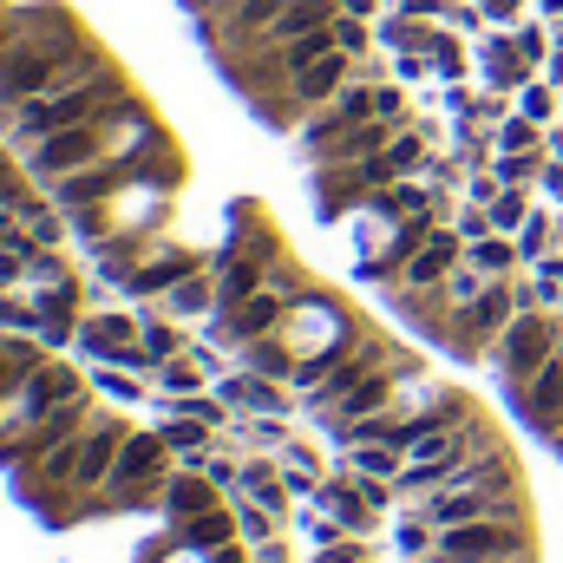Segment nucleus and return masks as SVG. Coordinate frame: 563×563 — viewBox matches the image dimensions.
Masks as SVG:
<instances>
[{
    "instance_id": "20e7f679",
    "label": "nucleus",
    "mask_w": 563,
    "mask_h": 563,
    "mask_svg": "<svg viewBox=\"0 0 563 563\" xmlns=\"http://www.w3.org/2000/svg\"><path fill=\"white\" fill-rule=\"evenodd\" d=\"M132 432H139V426L125 420V413H112V407H99V420L79 432V485H86V492H99V485L112 478V465H119V452H125Z\"/></svg>"
},
{
    "instance_id": "423d86ee",
    "label": "nucleus",
    "mask_w": 563,
    "mask_h": 563,
    "mask_svg": "<svg viewBox=\"0 0 563 563\" xmlns=\"http://www.w3.org/2000/svg\"><path fill=\"white\" fill-rule=\"evenodd\" d=\"M465 243H472V236H465L459 223H445V230L426 243L420 256L407 263V276H400V282H407V288H439V282H445L452 269H459V263H465Z\"/></svg>"
},
{
    "instance_id": "f03ea898",
    "label": "nucleus",
    "mask_w": 563,
    "mask_h": 563,
    "mask_svg": "<svg viewBox=\"0 0 563 563\" xmlns=\"http://www.w3.org/2000/svg\"><path fill=\"white\" fill-rule=\"evenodd\" d=\"M563 347V308H544V301H531V308H518V321L498 334V347H492V380H498V394H511V387H525L551 354Z\"/></svg>"
},
{
    "instance_id": "f257e3e1",
    "label": "nucleus",
    "mask_w": 563,
    "mask_h": 563,
    "mask_svg": "<svg viewBox=\"0 0 563 563\" xmlns=\"http://www.w3.org/2000/svg\"><path fill=\"white\" fill-rule=\"evenodd\" d=\"M394 184H400V170H394L387 151L347 157V164H308V203H314L321 223H354V217L374 210V197L394 190Z\"/></svg>"
},
{
    "instance_id": "0eeeda50",
    "label": "nucleus",
    "mask_w": 563,
    "mask_h": 563,
    "mask_svg": "<svg viewBox=\"0 0 563 563\" xmlns=\"http://www.w3.org/2000/svg\"><path fill=\"white\" fill-rule=\"evenodd\" d=\"M217 394H223L236 413H288V387H282V380H263V374H250V367L223 374Z\"/></svg>"
},
{
    "instance_id": "7ed1b4c3",
    "label": "nucleus",
    "mask_w": 563,
    "mask_h": 563,
    "mask_svg": "<svg viewBox=\"0 0 563 563\" xmlns=\"http://www.w3.org/2000/svg\"><path fill=\"white\" fill-rule=\"evenodd\" d=\"M387 295V308H394V321L407 328V334H420L432 347H445V334H452V314H459V301L445 295V282L439 288H407V282H394V288H380Z\"/></svg>"
},
{
    "instance_id": "39448f33",
    "label": "nucleus",
    "mask_w": 563,
    "mask_h": 563,
    "mask_svg": "<svg viewBox=\"0 0 563 563\" xmlns=\"http://www.w3.org/2000/svg\"><path fill=\"white\" fill-rule=\"evenodd\" d=\"M217 505H230V492H223L203 465H177V472H170V492H164V518H170V525L203 518V511H217Z\"/></svg>"
},
{
    "instance_id": "9d476101",
    "label": "nucleus",
    "mask_w": 563,
    "mask_h": 563,
    "mask_svg": "<svg viewBox=\"0 0 563 563\" xmlns=\"http://www.w3.org/2000/svg\"><path fill=\"white\" fill-rule=\"evenodd\" d=\"M492 170H498V184H511V190H518V184H531V177H544L551 164H544V151L531 144V151H505V157H498Z\"/></svg>"
},
{
    "instance_id": "1a4fd4ad",
    "label": "nucleus",
    "mask_w": 563,
    "mask_h": 563,
    "mask_svg": "<svg viewBox=\"0 0 563 563\" xmlns=\"http://www.w3.org/2000/svg\"><path fill=\"white\" fill-rule=\"evenodd\" d=\"M236 367H250V374H263V380H282V387H295V374H301V361H295V347H288L282 334H263V341L236 347Z\"/></svg>"
},
{
    "instance_id": "6e6552de",
    "label": "nucleus",
    "mask_w": 563,
    "mask_h": 563,
    "mask_svg": "<svg viewBox=\"0 0 563 563\" xmlns=\"http://www.w3.org/2000/svg\"><path fill=\"white\" fill-rule=\"evenodd\" d=\"M170 538L184 544V551H223V544H236L243 538V525H236V505H217V511H203V518H184V525H170Z\"/></svg>"
}]
</instances>
